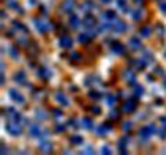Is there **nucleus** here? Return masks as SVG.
<instances>
[{"mask_svg": "<svg viewBox=\"0 0 166 155\" xmlns=\"http://www.w3.org/2000/svg\"><path fill=\"white\" fill-rule=\"evenodd\" d=\"M6 130L11 134V136H20L22 129H21L20 123L18 122H14V121H10V122L6 123Z\"/></svg>", "mask_w": 166, "mask_h": 155, "instance_id": "obj_1", "label": "nucleus"}, {"mask_svg": "<svg viewBox=\"0 0 166 155\" xmlns=\"http://www.w3.org/2000/svg\"><path fill=\"white\" fill-rule=\"evenodd\" d=\"M155 126L154 125H148V126H144V128L140 130V137L143 140H148L152 136V134L155 133Z\"/></svg>", "mask_w": 166, "mask_h": 155, "instance_id": "obj_2", "label": "nucleus"}, {"mask_svg": "<svg viewBox=\"0 0 166 155\" xmlns=\"http://www.w3.org/2000/svg\"><path fill=\"white\" fill-rule=\"evenodd\" d=\"M136 107H137V98H136V97H132V98H129V100L122 105V111H123V112H133L136 109Z\"/></svg>", "mask_w": 166, "mask_h": 155, "instance_id": "obj_3", "label": "nucleus"}, {"mask_svg": "<svg viewBox=\"0 0 166 155\" xmlns=\"http://www.w3.org/2000/svg\"><path fill=\"white\" fill-rule=\"evenodd\" d=\"M75 6H76L75 0H64L61 4V10L64 13H72L75 10Z\"/></svg>", "mask_w": 166, "mask_h": 155, "instance_id": "obj_4", "label": "nucleus"}, {"mask_svg": "<svg viewBox=\"0 0 166 155\" xmlns=\"http://www.w3.org/2000/svg\"><path fill=\"white\" fill-rule=\"evenodd\" d=\"M112 28H114V31L115 32H118V33H123L124 31H126V28H127V25L124 24L123 21H120V20H115L114 22H112Z\"/></svg>", "mask_w": 166, "mask_h": 155, "instance_id": "obj_5", "label": "nucleus"}, {"mask_svg": "<svg viewBox=\"0 0 166 155\" xmlns=\"http://www.w3.org/2000/svg\"><path fill=\"white\" fill-rule=\"evenodd\" d=\"M96 24H97L96 18H94L93 15H90V14H87V15L83 18V27L87 28V29H91V28H94V27H96Z\"/></svg>", "mask_w": 166, "mask_h": 155, "instance_id": "obj_6", "label": "nucleus"}, {"mask_svg": "<svg viewBox=\"0 0 166 155\" xmlns=\"http://www.w3.org/2000/svg\"><path fill=\"white\" fill-rule=\"evenodd\" d=\"M72 38L71 36H68V35H62L61 38H60V46L64 48H69L72 47Z\"/></svg>", "mask_w": 166, "mask_h": 155, "instance_id": "obj_7", "label": "nucleus"}, {"mask_svg": "<svg viewBox=\"0 0 166 155\" xmlns=\"http://www.w3.org/2000/svg\"><path fill=\"white\" fill-rule=\"evenodd\" d=\"M93 36H96V32L93 33V31H90V29H89L87 32H83V33H80V35H79L78 40L80 43H87L90 39L93 38Z\"/></svg>", "mask_w": 166, "mask_h": 155, "instance_id": "obj_8", "label": "nucleus"}, {"mask_svg": "<svg viewBox=\"0 0 166 155\" xmlns=\"http://www.w3.org/2000/svg\"><path fill=\"white\" fill-rule=\"evenodd\" d=\"M8 94H10L11 98H13L15 102H18V104H22V102H24V97H22V94H21L20 91H17L15 89H11V90L8 91Z\"/></svg>", "mask_w": 166, "mask_h": 155, "instance_id": "obj_9", "label": "nucleus"}, {"mask_svg": "<svg viewBox=\"0 0 166 155\" xmlns=\"http://www.w3.org/2000/svg\"><path fill=\"white\" fill-rule=\"evenodd\" d=\"M111 50H112V53L115 54H123L124 53V46L120 42H114L111 44Z\"/></svg>", "mask_w": 166, "mask_h": 155, "instance_id": "obj_10", "label": "nucleus"}, {"mask_svg": "<svg viewBox=\"0 0 166 155\" xmlns=\"http://www.w3.org/2000/svg\"><path fill=\"white\" fill-rule=\"evenodd\" d=\"M35 27L42 33H46L49 31V24H46V22L42 21V20H35Z\"/></svg>", "mask_w": 166, "mask_h": 155, "instance_id": "obj_11", "label": "nucleus"}, {"mask_svg": "<svg viewBox=\"0 0 166 155\" xmlns=\"http://www.w3.org/2000/svg\"><path fill=\"white\" fill-rule=\"evenodd\" d=\"M103 20H104V21H111V22H114L115 20H116V13H115L114 10L105 11V13H103Z\"/></svg>", "mask_w": 166, "mask_h": 155, "instance_id": "obj_12", "label": "nucleus"}, {"mask_svg": "<svg viewBox=\"0 0 166 155\" xmlns=\"http://www.w3.org/2000/svg\"><path fill=\"white\" fill-rule=\"evenodd\" d=\"M56 100H57L61 105H64V107H67L68 104H69V101H68V98L65 97V94L61 93V91H57V93H56Z\"/></svg>", "mask_w": 166, "mask_h": 155, "instance_id": "obj_13", "label": "nucleus"}, {"mask_svg": "<svg viewBox=\"0 0 166 155\" xmlns=\"http://www.w3.org/2000/svg\"><path fill=\"white\" fill-rule=\"evenodd\" d=\"M37 75L42 76L44 80H47V79H50V78H51V72H50L49 68H46V67H42L40 69L37 71Z\"/></svg>", "mask_w": 166, "mask_h": 155, "instance_id": "obj_14", "label": "nucleus"}, {"mask_svg": "<svg viewBox=\"0 0 166 155\" xmlns=\"http://www.w3.org/2000/svg\"><path fill=\"white\" fill-rule=\"evenodd\" d=\"M97 6L94 4L91 0H86L84 3L82 4V11H84V13H89V11H91V10H94Z\"/></svg>", "mask_w": 166, "mask_h": 155, "instance_id": "obj_15", "label": "nucleus"}, {"mask_svg": "<svg viewBox=\"0 0 166 155\" xmlns=\"http://www.w3.org/2000/svg\"><path fill=\"white\" fill-rule=\"evenodd\" d=\"M39 150L42 152H50L53 150V145L50 141H42L40 144H39Z\"/></svg>", "mask_w": 166, "mask_h": 155, "instance_id": "obj_16", "label": "nucleus"}, {"mask_svg": "<svg viewBox=\"0 0 166 155\" xmlns=\"http://www.w3.org/2000/svg\"><path fill=\"white\" fill-rule=\"evenodd\" d=\"M69 25H71V28H73V29H76V28L80 25V20L78 18V15L71 14V17H69Z\"/></svg>", "mask_w": 166, "mask_h": 155, "instance_id": "obj_17", "label": "nucleus"}, {"mask_svg": "<svg viewBox=\"0 0 166 155\" xmlns=\"http://www.w3.org/2000/svg\"><path fill=\"white\" fill-rule=\"evenodd\" d=\"M29 132H31V134L33 136V137H39V136L42 134L40 128H39V125H37V123H33V125H31V128H29Z\"/></svg>", "mask_w": 166, "mask_h": 155, "instance_id": "obj_18", "label": "nucleus"}, {"mask_svg": "<svg viewBox=\"0 0 166 155\" xmlns=\"http://www.w3.org/2000/svg\"><path fill=\"white\" fill-rule=\"evenodd\" d=\"M129 46L133 48V50H137V48H140L141 43H140V40H139V38H137V36H133V38H130Z\"/></svg>", "mask_w": 166, "mask_h": 155, "instance_id": "obj_19", "label": "nucleus"}, {"mask_svg": "<svg viewBox=\"0 0 166 155\" xmlns=\"http://www.w3.org/2000/svg\"><path fill=\"white\" fill-rule=\"evenodd\" d=\"M124 79L127 80V83H134L136 82V76L134 74H133V71L132 69H127V71H124Z\"/></svg>", "mask_w": 166, "mask_h": 155, "instance_id": "obj_20", "label": "nucleus"}, {"mask_svg": "<svg viewBox=\"0 0 166 155\" xmlns=\"http://www.w3.org/2000/svg\"><path fill=\"white\" fill-rule=\"evenodd\" d=\"M127 141H129V137H127V136H124V137H122V139L119 140V145H118V147H119V151L122 152V154H124V152H126L124 147L127 145Z\"/></svg>", "mask_w": 166, "mask_h": 155, "instance_id": "obj_21", "label": "nucleus"}, {"mask_svg": "<svg viewBox=\"0 0 166 155\" xmlns=\"http://www.w3.org/2000/svg\"><path fill=\"white\" fill-rule=\"evenodd\" d=\"M116 6H118L119 8H122L124 13H129L130 11V7L127 6V1H126V0H116Z\"/></svg>", "mask_w": 166, "mask_h": 155, "instance_id": "obj_22", "label": "nucleus"}, {"mask_svg": "<svg viewBox=\"0 0 166 155\" xmlns=\"http://www.w3.org/2000/svg\"><path fill=\"white\" fill-rule=\"evenodd\" d=\"M82 126L86 129H93V121L90 119V118H84V119H82Z\"/></svg>", "mask_w": 166, "mask_h": 155, "instance_id": "obj_23", "label": "nucleus"}, {"mask_svg": "<svg viewBox=\"0 0 166 155\" xmlns=\"http://www.w3.org/2000/svg\"><path fill=\"white\" fill-rule=\"evenodd\" d=\"M109 129H111V126H109V125H101V126L97 129V134H100V136H104V134L108 133L107 130H109Z\"/></svg>", "mask_w": 166, "mask_h": 155, "instance_id": "obj_24", "label": "nucleus"}, {"mask_svg": "<svg viewBox=\"0 0 166 155\" xmlns=\"http://www.w3.org/2000/svg\"><path fill=\"white\" fill-rule=\"evenodd\" d=\"M14 80L18 82V83H24V82H25V72H24V71L18 72L15 75V78H14Z\"/></svg>", "mask_w": 166, "mask_h": 155, "instance_id": "obj_25", "label": "nucleus"}, {"mask_svg": "<svg viewBox=\"0 0 166 155\" xmlns=\"http://www.w3.org/2000/svg\"><path fill=\"white\" fill-rule=\"evenodd\" d=\"M143 60H144L145 62H147V65H148L150 62H152V61H154V57H152V54H151V53L145 51V53L143 54Z\"/></svg>", "mask_w": 166, "mask_h": 155, "instance_id": "obj_26", "label": "nucleus"}, {"mask_svg": "<svg viewBox=\"0 0 166 155\" xmlns=\"http://www.w3.org/2000/svg\"><path fill=\"white\" fill-rule=\"evenodd\" d=\"M133 91H134V96H136V97H140V96H143V93H144V89H143V86L137 85V86H134Z\"/></svg>", "mask_w": 166, "mask_h": 155, "instance_id": "obj_27", "label": "nucleus"}, {"mask_svg": "<svg viewBox=\"0 0 166 155\" xmlns=\"http://www.w3.org/2000/svg\"><path fill=\"white\" fill-rule=\"evenodd\" d=\"M71 143H73V144H76V145L82 144L83 137H80V136H72V137H71Z\"/></svg>", "mask_w": 166, "mask_h": 155, "instance_id": "obj_28", "label": "nucleus"}, {"mask_svg": "<svg viewBox=\"0 0 166 155\" xmlns=\"http://www.w3.org/2000/svg\"><path fill=\"white\" fill-rule=\"evenodd\" d=\"M140 33H141V36H144V38L150 36L151 35V28L150 27H143L141 28V31H140Z\"/></svg>", "mask_w": 166, "mask_h": 155, "instance_id": "obj_29", "label": "nucleus"}, {"mask_svg": "<svg viewBox=\"0 0 166 155\" xmlns=\"http://www.w3.org/2000/svg\"><path fill=\"white\" fill-rule=\"evenodd\" d=\"M132 14H133V18H134V20H140L141 17H143V10L137 8V10H134Z\"/></svg>", "mask_w": 166, "mask_h": 155, "instance_id": "obj_30", "label": "nucleus"}, {"mask_svg": "<svg viewBox=\"0 0 166 155\" xmlns=\"http://www.w3.org/2000/svg\"><path fill=\"white\" fill-rule=\"evenodd\" d=\"M101 152H103V154H111V152H112V151H111V148H109V145H103V147H101Z\"/></svg>", "mask_w": 166, "mask_h": 155, "instance_id": "obj_31", "label": "nucleus"}, {"mask_svg": "<svg viewBox=\"0 0 166 155\" xmlns=\"http://www.w3.org/2000/svg\"><path fill=\"white\" fill-rule=\"evenodd\" d=\"M132 126H133V123H132V122H124L123 125H122V129L126 132V130H130V129H132Z\"/></svg>", "mask_w": 166, "mask_h": 155, "instance_id": "obj_32", "label": "nucleus"}, {"mask_svg": "<svg viewBox=\"0 0 166 155\" xmlns=\"http://www.w3.org/2000/svg\"><path fill=\"white\" fill-rule=\"evenodd\" d=\"M159 8L162 10V13L166 14V0H161V1H159Z\"/></svg>", "mask_w": 166, "mask_h": 155, "instance_id": "obj_33", "label": "nucleus"}, {"mask_svg": "<svg viewBox=\"0 0 166 155\" xmlns=\"http://www.w3.org/2000/svg\"><path fill=\"white\" fill-rule=\"evenodd\" d=\"M115 101H116V100H115L114 96H108V98H107V104H108V105H114Z\"/></svg>", "mask_w": 166, "mask_h": 155, "instance_id": "obj_34", "label": "nucleus"}, {"mask_svg": "<svg viewBox=\"0 0 166 155\" xmlns=\"http://www.w3.org/2000/svg\"><path fill=\"white\" fill-rule=\"evenodd\" d=\"M10 51H11V57H13V58H17V57H18V51L15 50V47H13Z\"/></svg>", "mask_w": 166, "mask_h": 155, "instance_id": "obj_35", "label": "nucleus"}, {"mask_svg": "<svg viewBox=\"0 0 166 155\" xmlns=\"http://www.w3.org/2000/svg\"><path fill=\"white\" fill-rule=\"evenodd\" d=\"M71 60H80V55H79V53H72L71 54Z\"/></svg>", "mask_w": 166, "mask_h": 155, "instance_id": "obj_36", "label": "nucleus"}, {"mask_svg": "<svg viewBox=\"0 0 166 155\" xmlns=\"http://www.w3.org/2000/svg\"><path fill=\"white\" fill-rule=\"evenodd\" d=\"M89 96H90V97H94L96 100H98L97 97H100V94L97 93V91H90V94H89Z\"/></svg>", "mask_w": 166, "mask_h": 155, "instance_id": "obj_37", "label": "nucleus"}, {"mask_svg": "<svg viewBox=\"0 0 166 155\" xmlns=\"http://www.w3.org/2000/svg\"><path fill=\"white\" fill-rule=\"evenodd\" d=\"M64 126H61V125H57V126H56V130H57L58 133H61V132H64Z\"/></svg>", "mask_w": 166, "mask_h": 155, "instance_id": "obj_38", "label": "nucleus"}, {"mask_svg": "<svg viewBox=\"0 0 166 155\" xmlns=\"http://www.w3.org/2000/svg\"><path fill=\"white\" fill-rule=\"evenodd\" d=\"M91 111H93V114H96V115H98V114L101 112L98 107H93V108H91Z\"/></svg>", "mask_w": 166, "mask_h": 155, "instance_id": "obj_39", "label": "nucleus"}, {"mask_svg": "<svg viewBox=\"0 0 166 155\" xmlns=\"http://www.w3.org/2000/svg\"><path fill=\"white\" fill-rule=\"evenodd\" d=\"M83 152H91V148H86V150L83 151Z\"/></svg>", "mask_w": 166, "mask_h": 155, "instance_id": "obj_40", "label": "nucleus"}, {"mask_svg": "<svg viewBox=\"0 0 166 155\" xmlns=\"http://www.w3.org/2000/svg\"><path fill=\"white\" fill-rule=\"evenodd\" d=\"M134 3H143V0H133Z\"/></svg>", "mask_w": 166, "mask_h": 155, "instance_id": "obj_41", "label": "nucleus"}, {"mask_svg": "<svg viewBox=\"0 0 166 155\" xmlns=\"http://www.w3.org/2000/svg\"><path fill=\"white\" fill-rule=\"evenodd\" d=\"M101 1H103V3H109L111 0H101Z\"/></svg>", "mask_w": 166, "mask_h": 155, "instance_id": "obj_42", "label": "nucleus"}, {"mask_svg": "<svg viewBox=\"0 0 166 155\" xmlns=\"http://www.w3.org/2000/svg\"><path fill=\"white\" fill-rule=\"evenodd\" d=\"M165 87H166V79H165Z\"/></svg>", "mask_w": 166, "mask_h": 155, "instance_id": "obj_43", "label": "nucleus"}, {"mask_svg": "<svg viewBox=\"0 0 166 155\" xmlns=\"http://www.w3.org/2000/svg\"><path fill=\"white\" fill-rule=\"evenodd\" d=\"M165 55H166V54H165Z\"/></svg>", "mask_w": 166, "mask_h": 155, "instance_id": "obj_44", "label": "nucleus"}]
</instances>
